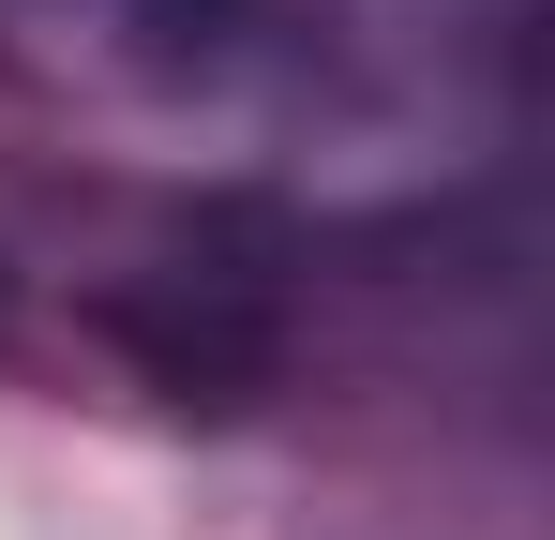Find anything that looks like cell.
Instances as JSON below:
<instances>
[{
    "label": "cell",
    "instance_id": "obj_1",
    "mask_svg": "<svg viewBox=\"0 0 555 540\" xmlns=\"http://www.w3.org/2000/svg\"><path fill=\"white\" fill-rule=\"evenodd\" d=\"M0 90L151 180L421 210L511 166L541 0H0Z\"/></svg>",
    "mask_w": 555,
    "mask_h": 540
}]
</instances>
